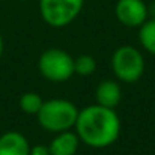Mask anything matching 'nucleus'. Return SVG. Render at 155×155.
<instances>
[{
  "label": "nucleus",
  "instance_id": "f257e3e1",
  "mask_svg": "<svg viewBox=\"0 0 155 155\" xmlns=\"http://www.w3.org/2000/svg\"><path fill=\"white\" fill-rule=\"evenodd\" d=\"M74 130L80 142L86 146L104 149L117 142L120 136V119L114 108L92 104L78 110Z\"/></svg>",
  "mask_w": 155,
  "mask_h": 155
},
{
  "label": "nucleus",
  "instance_id": "f03ea898",
  "mask_svg": "<svg viewBox=\"0 0 155 155\" xmlns=\"http://www.w3.org/2000/svg\"><path fill=\"white\" fill-rule=\"evenodd\" d=\"M77 116L78 108L72 101L63 98H53L44 101L41 110L36 114V119L44 130L57 134L74 128Z\"/></svg>",
  "mask_w": 155,
  "mask_h": 155
},
{
  "label": "nucleus",
  "instance_id": "7ed1b4c3",
  "mask_svg": "<svg viewBox=\"0 0 155 155\" xmlns=\"http://www.w3.org/2000/svg\"><path fill=\"white\" fill-rule=\"evenodd\" d=\"M111 71L122 83H137L145 74V57L133 45H120L111 56Z\"/></svg>",
  "mask_w": 155,
  "mask_h": 155
},
{
  "label": "nucleus",
  "instance_id": "20e7f679",
  "mask_svg": "<svg viewBox=\"0 0 155 155\" xmlns=\"http://www.w3.org/2000/svg\"><path fill=\"white\" fill-rule=\"evenodd\" d=\"M39 15L54 29L69 26L83 11L84 0H39Z\"/></svg>",
  "mask_w": 155,
  "mask_h": 155
},
{
  "label": "nucleus",
  "instance_id": "39448f33",
  "mask_svg": "<svg viewBox=\"0 0 155 155\" xmlns=\"http://www.w3.org/2000/svg\"><path fill=\"white\" fill-rule=\"evenodd\" d=\"M38 69L48 81H68L74 75V57L62 48H47L38 59Z\"/></svg>",
  "mask_w": 155,
  "mask_h": 155
},
{
  "label": "nucleus",
  "instance_id": "423d86ee",
  "mask_svg": "<svg viewBox=\"0 0 155 155\" xmlns=\"http://www.w3.org/2000/svg\"><path fill=\"white\" fill-rule=\"evenodd\" d=\"M114 15L117 21L127 27H140L148 18L146 0H117L114 5Z\"/></svg>",
  "mask_w": 155,
  "mask_h": 155
},
{
  "label": "nucleus",
  "instance_id": "0eeeda50",
  "mask_svg": "<svg viewBox=\"0 0 155 155\" xmlns=\"http://www.w3.org/2000/svg\"><path fill=\"white\" fill-rule=\"evenodd\" d=\"M0 155H30V143L18 131H6L0 136Z\"/></svg>",
  "mask_w": 155,
  "mask_h": 155
},
{
  "label": "nucleus",
  "instance_id": "6e6552de",
  "mask_svg": "<svg viewBox=\"0 0 155 155\" xmlns=\"http://www.w3.org/2000/svg\"><path fill=\"white\" fill-rule=\"evenodd\" d=\"M80 139L75 131H62L57 133L48 145L50 155H75L80 148Z\"/></svg>",
  "mask_w": 155,
  "mask_h": 155
},
{
  "label": "nucleus",
  "instance_id": "1a4fd4ad",
  "mask_svg": "<svg viewBox=\"0 0 155 155\" xmlns=\"http://www.w3.org/2000/svg\"><path fill=\"white\" fill-rule=\"evenodd\" d=\"M122 100V89L114 80H103L95 91V101L98 105L116 108Z\"/></svg>",
  "mask_w": 155,
  "mask_h": 155
},
{
  "label": "nucleus",
  "instance_id": "9d476101",
  "mask_svg": "<svg viewBox=\"0 0 155 155\" xmlns=\"http://www.w3.org/2000/svg\"><path fill=\"white\" fill-rule=\"evenodd\" d=\"M139 42L143 50L155 56V18H148L139 27Z\"/></svg>",
  "mask_w": 155,
  "mask_h": 155
},
{
  "label": "nucleus",
  "instance_id": "9b49d317",
  "mask_svg": "<svg viewBox=\"0 0 155 155\" xmlns=\"http://www.w3.org/2000/svg\"><path fill=\"white\" fill-rule=\"evenodd\" d=\"M42 104H44L42 97H41L39 94H36V92H26V94L21 95V98H20V101H18L20 108H21L26 114H35V116H36L38 111L41 110Z\"/></svg>",
  "mask_w": 155,
  "mask_h": 155
},
{
  "label": "nucleus",
  "instance_id": "f8f14e48",
  "mask_svg": "<svg viewBox=\"0 0 155 155\" xmlns=\"http://www.w3.org/2000/svg\"><path fill=\"white\" fill-rule=\"evenodd\" d=\"M97 71V60L91 54H80L74 57V74L89 77Z\"/></svg>",
  "mask_w": 155,
  "mask_h": 155
},
{
  "label": "nucleus",
  "instance_id": "ddd939ff",
  "mask_svg": "<svg viewBox=\"0 0 155 155\" xmlns=\"http://www.w3.org/2000/svg\"><path fill=\"white\" fill-rule=\"evenodd\" d=\"M30 155H50L48 145L38 143V145H33V146H30Z\"/></svg>",
  "mask_w": 155,
  "mask_h": 155
},
{
  "label": "nucleus",
  "instance_id": "4468645a",
  "mask_svg": "<svg viewBox=\"0 0 155 155\" xmlns=\"http://www.w3.org/2000/svg\"><path fill=\"white\" fill-rule=\"evenodd\" d=\"M148 12H149V18H155V0H152L151 5H148Z\"/></svg>",
  "mask_w": 155,
  "mask_h": 155
},
{
  "label": "nucleus",
  "instance_id": "2eb2a0df",
  "mask_svg": "<svg viewBox=\"0 0 155 155\" xmlns=\"http://www.w3.org/2000/svg\"><path fill=\"white\" fill-rule=\"evenodd\" d=\"M3 50H5V42H3V36H2V33H0V59H2V56H3Z\"/></svg>",
  "mask_w": 155,
  "mask_h": 155
},
{
  "label": "nucleus",
  "instance_id": "dca6fc26",
  "mask_svg": "<svg viewBox=\"0 0 155 155\" xmlns=\"http://www.w3.org/2000/svg\"><path fill=\"white\" fill-rule=\"evenodd\" d=\"M21 2H27V0H21Z\"/></svg>",
  "mask_w": 155,
  "mask_h": 155
}]
</instances>
